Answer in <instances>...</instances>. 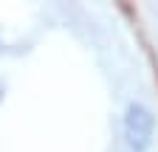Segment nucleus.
<instances>
[{
    "label": "nucleus",
    "mask_w": 158,
    "mask_h": 152,
    "mask_svg": "<svg viewBox=\"0 0 158 152\" xmlns=\"http://www.w3.org/2000/svg\"><path fill=\"white\" fill-rule=\"evenodd\" d=\"M152 130H155V118L152 113L144 107V104H130L127 113H124V138H127V146L135 149V152H144L152 141Z\"/></svg>",
    "instance_id": "obj_1"
}]
</instances>
